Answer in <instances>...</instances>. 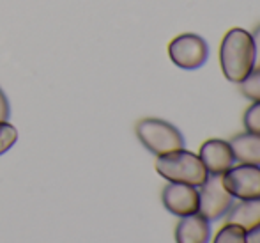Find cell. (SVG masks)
Masks as SVG:
<instances>
[{"mask_svg": "<svg viewBox=\"0 0 260 243\" xmlns=\"http://www.w3.org/2000/svg\"><path fill=\"white\" fill-rule=\"evenodd\" d=\"M219 64L229 82L241 84L255 69L251 34L244 29H232L219 45Z\"/></svg>", "mask_w": 260, "mask_h": 243, "instance_id": "obj_1", "label": "cell"}, {"mask_svg": "<svg viewBox=\"0 0 260 243\" xmlns=\"http://www.w3.org/2000/svg\"><path fill=\"white\" fill-rule=\"evenodd\" d=\"M156 171L167 181L186 183V185H193L197 188L206 181L209 176L199 154L191 153L188 149L172 151V153L157 156Z\"/></svg>", "mask_w": 260, "mask_h": 243, "instance_id": "obj_2", "label": "cell"}, {"mask_svg": "<svg viewBox=\"0 0 260 243\" xmlns=\"http://www.w3.org/2000/svg\"><path fill=\"white\" fill-rule=\"evenodd\" d=\"M137 137L144 144L147 151H151L156 156L172 153V151L184 149V135L170 124L168 121L156 119V117H147L137 123Z\"/></svg>", "mask_w": 260, "mask_h": 243, "instance_id": "obj_3", "label": "cell"}, {"mask_svg": "<svg viewBox=\"0 0 260 243\" xmlns=\"http://www.w3.org/2000/svg\"><path fill=\"white\" fill-rule=\"evenodd\" d=\"M236 199L225 188L221 176L209 174L207 179L199 186V211L209 222H218L229 213Z\"/></svg>", "mask_w": 260, "mask_h": 243, "instance_id": "obj_4", "label": "cell"}, {"mask_svg": "<svg viewBox=\"0 0 260 243\" xmlns=\"http://www.w3.org/2000/svg\"><path fill=\"white\" fill-rule=\"evenodd\" d=\"M168 55L172 62L181 69H199L209 59V46L199 34H181L168 45Z\"/></svg>", "mask_w": 260, "mask_h": 243, "instance_id": "obj_5", "label": "cell"}, {"mask_svg": "<svg viewBox=\"0 0 260 243\" xmlns=\"http://www.w3.org/2000/svg\"><path fill=\"white\" fill-rule=\"evenodd\" d=\"M221 181L234 199L260 197V167L257 165H234L221 176Z\"/></svg>", "mask_w": 260, "mask_h": 243, "instance_id": "obj_6", "label": "cell"}, {"mask_svg": "<svg viewBox=\"0 0 260 243\" xmlns=\"http://www.w3.org/2000/svg\"><path fill=\"white\" fill-rule=\"evenodd\" d=\"M163 204L172 215L186 217L199 211V188L186 183H168L161 194Z\"/></svg>", "mask_w": 260, "mask_h": 243, "instance_id": "obj_7", "label": "cell"}, {"mask_svg": "<svg viewBox=\"0 0 260 243\" xmlns=\"http://www.w3.org/2000/svg\"><path fill=\"white\" fill-rule=\"evenodd\" d=\"M199 158L202 160L209 174L216 176H223L230 167L236 165L232 147H230L229 142L221 141V139H211V141L204 142L202 147H200Z\"/></svg>", "mask_w": 260, "mask_h": 243, "instance_id": "obj_8", "label": "cell"}, {"mask_svg": "<svg viewBox=\"0 0 260 243\" xmlns=\"http://www.w3.org/2000/svg\"><path fill=\"white\" fill-rule=\"evenodd\" d=\"M177 243H209L211 241V222L200 213L181 217L175 227Z\"/></svg>", "mask_w": 260, "mask_h": 243, "instance_id": "obj_9", "label": "cell"}, {"mask_svg": "<svg viewBox=\"0 0 260 243\" xmlns=\"http://www.w3.org/2000/svg\"><path fill=\"white\" fill-rule=\"evenodd\" d=\"M226 224L243 227L244 231L253 229L260 224V197L257 199H241L234 202L226 213Z\"/></svg>", "mask_w": 260, "mask_h": 243, "instance_id": "obj_10", "label": "cell"}, {"mask_svg": "<svg viewBox=\"0 0 260 243\" xmlns=\"http://www.w3.org/2000/svg\"><path fill=\"white\" fill-rule=\"evenodd\" d=\"M229 144L232 147L234 158L237 164L260 167V135L244 131V133L236 135Z\"/></svg>", "mask_w": 260, "mask_h": 243, "instance_id": "obj_11", "label": "cell"}, {"mask_svg": "<svg viewBox=\"0 0 260 243\" xmlns=\"http://www.w3.org/2000/svg\"><path fill=\"white\" fill-rule=\"evenodd\" d=\"M212 243H246V231L234 224H226L218 231Z\"/></svg>", "mask_w": 260, "mask_h": 243, "instance_id": "obj_12", "label": "cell"}, {"mask_svg": "<svg viewBox=\"0 0 260 243\" xmlns=\"http://www.w3.org/2000/svg\"><path fill=\"white\" fill-rule=\"evenodd\" d=\"M241 94L251 101H260V68L253 69L243 82L239 84Z\"/></svg>", "mask_w": 260, "mask_h": 243, "instance_id": "obj_13", "label": "cell"}, {"mask_svg": "<svg viewBox=\"0 0 260 243\" xmlns=\"http://www.w3.org/2000/svg\"><path fill=\"white\" fill-rule=\"evenodd\" d=\"M243 123L246 131L260 135V101H253L248 106L246 112H244Z\"/></svg>", "mask_w": 260, "mask_h": 243, "instance_id": "obj_14", "label": "cell"}, {"mask_svg": "<svg viewBox=\"0 0 260 243\" xmlns=\"http://www.w3.org/2000/svg\"><path fill=\"white\" fill-rule=\"evenodd\" d=\"M16 141H18L16 128L7 123V121L6 123H0V154L7 153L11 147L16 144Z\"/></svg>", "mask_w": 260, "mask_h": 243, "instance_id": "obj_15", "label": "cell"}, {"mask_svg": "<svg viewBox=\"0 0 260 243\" xmlns=\"http://www.w3.org/2000/svg\"><path fill=\"white\" fill-rule=\"evenodd\" d=\"M9 116H11L9 99H7L6 93L0 89V123H6V121H9Z\"/></svg>", "mask_w": 260, "mask_h": 243, "instance_id": "obj_16", "label": "cell"}, {"mask_svg": "<svg viewBox=\"0 0 260 243\" xmlns=\"http://www.w3.org/2000/svg\"><path fill=\"white\" fill-rule=\"evenodd\" d=\"M251 41H253V51H255V69L260 68V25L253 29L251 32Z\"/></svg>", "mask_w": 260, "mask_h": 243, "instance_id": "obj_17", "label": "cell"}, {"mask_svg": "<svg viewBox=\"0 0 260 243\" xmlns=\"http://www.w3.org/2000/svg\"><path fill=\"white\" fill-rule=\"evenodd\" d=\"M246 243H260V224L246 231Z\"/></svg>", "mask_w": 260, "mask_h": 243, "instance_id": "obj_18", "label": "cell"}]
</instances>
